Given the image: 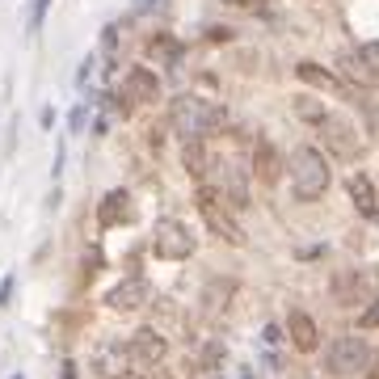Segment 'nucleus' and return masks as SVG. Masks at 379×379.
<instances>
[{"label":"nucleus","instance_id":"nucleus-1","mask_svg":"<svg viewBox=\"0 0 379 379\" xmlns=\"http://www.w3.org/2000/svg\"><path fill=\"white\" fill-rule=\"evenodd\" d=\"M224 118H228L224 105H220V101H206V97H198V93H182V97H173V105H169V123H173V131L186 135V139H202L206 131L224 127Z\"/></svg>","mask_w":379,"mask_h":379},{"label":"nucleus","instance_id":"nucleus-2","mask_svg":"<svg viewBox=\"0 0 379 379\" xmlns=\"http://www.w3.org/2000/svg\"><path fill=\"white\" fill-rule=\"evenodd\" d=\"M287 169H291V190H295L299 202L320 198L324 190H329V182H333V169H329V160H324V152L320 148H308V143H299L291 152Z\"/></svg>","mask_w":379,"mask_h":379},{"label":"nucleus","instance_id":"nucleus-3","mask_svg":"<svg viewBox=\"0 0 379 379\" xmlns=\"http://www.w3.org/2000/svg\"><path fill=\"white\" fill-rule=\"evenodd\" d=\"M324 367H329L337 379H354V375H362V371L371 367V346H367V337L346 333V337L329 342V350H324Z\"/></svg>","mask_w":379,"mask_h":379},{"label":"nucleus","instance_id":"nucleus-4","mask_svg":"<svg viewBox=\"0 0 379 379\" xmlns=\"http://www.w3.org/2000/svg\"><path fill=\"white\" fill-rule=\"evenodd\" d=\"M198 215L206 220V228L228 240V245H245V228L232 220V211L224 206V194L220 190H211V186H198Z\"/></svg>","mask_w":379,"mask_h":379},{"label":"nucleus","instance_id":"nucleus-5","mask_svg":"<svg viewBox=\"0 0 379 379\" xmlns=\"http://www.w3.org/2000/svg\"><path fill=\"white\" fill-rule=\"evenodd\" d=\"M89 367L97 371V375H105V379H123V375H143L148 367L131 354V346H123V342H101L93 354H89Z\"/></svg>","mask_w":379,"mask_h":379},{"label":"nucleus","instance_id":"nucleus-6","mask_svg":"<svg viewBox=\"0 0 379 379\" xmlns=\"http://www.w3.org/2000/svg\"><path fill=\"white\" fill-rule=\"evenodd\" d=\"M333 295L342 308L379 303V270H346V274L333 279Z\"/></svg>","mask_w":379,"mask_h":379},{"label":"nucleus","instance_id":"nucleus-7","mask_svg":"<svg viewBox=\"0 0 379 379\" xmlns=\"http://www.w3.org/2000/svg\"><path fill=\"white\" fill-rule=\"evenodd\" d=\"M152 253L165 257V261H182L194 253V236L182 220H173V215H165V220H156L152 228Z\"/></svg>","mask_w":379,"mask_h":379},{"label":"nucleus","instance_id":"nucleus-8","mask_svg":"<svg viewBox=\"0 0 379 379\" xmlns=\"http://www.w3.org/2000/svg\"><path fill=\"white\" fill-rule=\"evenodd\" d=\"M316 127H320V139H324V148H329L333 156H342V160H354V156L362 152L358 127H354L346 114H333V110H329V114H324Z\"/></svg>","mask_w":379,"mask_h":379},{"label":"nucleus","instance_id":"nucleus-9","mask_svg":"<svg viewBox=\"0 0 379 379\" xmlns=\"http://www.w3.org/2000/svg\"><path fill=\"white\" fill-rule=\"evenodd\" d=\"M123 97L131 105H148V101H160V76L152 68H131L123 76Z\"/></svg>","mask_w":379,"mask_h":379},{"label":"nucleus","instance_id":"nucleus-10","mask_svg":"<svg viewBox=\"0 0 379 379\" xmlns=\"http://www.w3.org/2000/svg\"><path fill=\"white\" fill-rule=\"evenodd\" d=\"M135 220V206H131V194L127 190H110L97 206V224L101 228H118V224H131Z\"/></svg>","mask_w":379,"mask_h":379},{"label":"nucleus","instance_id":"nucleus-11","mask_svg":"<svg viewBox=\"0 0 379 379\" xmlns=\"http://www.w3.org/2000/svg\"><path fill=\"white\" fill-rule=\"evenodd\" d=\"M148 299H152L148 279H127V283H118L110 295H105V303H110L114 312H135V308H143Z\"/></svg>","mask_w":379,"mask_h":379},{"label":"nucleus","instance_id":"nucleus-12","mask_svg":"<svg viewBox=\"0 0 379 379\" xmlns=\"http://www.w3.org/2000/svg\"><path fill=\"white\" fill-rule=\"evenodd\" d=\"M283 169H287V160L274 152V143H270V139H257V148H253V173L261 177V186H279Z\"/></svg>","mask_w":379,"mask_h":379},{"label":"nucleus","instance_id":"nucleus-13","mask_svg":"<svg viewBox=\"0 0 379 379\" xmlns=\"http://www.w3.org/2000/svg\"><path fill=\"white\" fill-rule=\"evenodd\" d=\"M287 333H291V346H295L299 354H312V350L320 346V329H316V320H312L308 312H291V316H287Z\"/></svg>","mask_w":379,"mask_h":379},{"label":"nucleus","instance_id":"nucleus-14","mask_svg":"<svg viewBox=\"0 0 379 379\" xmlns=\"http://www.w3.org/2000/svg\"><path fill=\"white\" fill-rule=\"evenodd\" d=\"M127 346H131V354H135V358H139L143 367H156L160 358L169 354V342L160 337L156 329H139V333H135V337H131Z\"/></svg>","mask_w":379,"mask_h":379},{"label":"nucleus","instance_id":"nucleus-15","mask_svg":"<svg viewBox=\"0 0 379 379\" xmlns=\"http://www.w3.org/2000/svg\"><path fill=\"white\" fill-rule=\"evenodd\" d=\"M224 169V177H220V194H224V202H232V206H245L249 202V190H245V169L240 165H220Z\"/></svg>","mask_w":379,"mask_h":379},{"label":"nucleus","instance_id":"nucleus-16","mask_svg":"<svg viewBox=\"0 0 379 379\" xmlns=\"http://www.w3.org/2000/svg\"><path fill=\"white\" fill-rule=\"evenodd\" d=\"M295 76H299L303 85H316V89H324V93H342V80H337L329 68H320V64H308V60H303V64L295 68Z\"/></svg>","mask_w":379,"mask_h":379},{"label":"nucleus","instance_id":"nucleus-17","mask_svg":"<svg viewBox=\"0 0 379 379\" xmlns=\"http://www.w3.org/2000/svg\"><path fill=\"white\" fill-rule=\"evenodd\" d=\"M350 198H354V206L367 215V220H375V215H379V211H375V186H371L367 173H354V177H350Z\"/></svg>","mask_w":379,"mask_h":379},{"label":"nucleus","instance_id":"nucleus-18","mask_svg":"<svg viewBox=\"0 0 379 379\" xmlns=\"http://www.w3.org/2000/svg\"><path fill=\"white\" fill-rule=\"evenodd\" d=\"M182 160H186V169H190L194 177H206V173L215 169V160H211V152H206V143H202V139H186Z\"/></svg>","mask_w":379,"mask_h":379},{"label":"nucleus","instance_id":"nucleus-19","mask_svg":"<svg viewBox=\"0 0 379 379\" xmlns=\"http://www.w3.org/2000/svg\"><path fill=\"white\" fill-rule=\"evenodd\" d=\"M148 55L165 60V64H177V60H182V42H177V38H169V34H156V38L148 42Z\"/></svg>","mask_w":379,"mask_h":379},{"label":"nucleus","instance_id":"nucleus-20","mask_svg":"<svg viewBox=\"0 0 379 379\" xmlns=\"http://www.w3.org/2000/svg\"><path fill=\"white\" fill-rule=\"evenodd\" d=\"M295 114H299V118H308V123H320L329 110H324V101H316V97L299 93V97H295Z\"/></svg>","mask_w":379,"mask_h":379},{"label":"nucleus","instance_id":"nucleus-21","mask_svg":"<svg viewBox=\"0 0 379 379\" xmlns=\"http://www.w3.org/2000/svg\"><path fill=\"white\" fill-rule=\"evenodd\" d=\"M358 64L367 68L371 80H379V42H362L358 46Z\"/></svg>","mask_w":379,"mask_h":379},{"label":"nucleus","instance_id":"nucleus-22","mask_svg":"<svg viewBox=\"0 0 379 379\" xmlns=\"http://www.w3.org/2000/svg\"><path fill=\"white\" fill-rule=\"evenodd\" d=\"M46 9H51V0H34V9H30V34H38V30H42Z\"/></svg>","mask_w":379,"mask_h":379},{"label":"nucleus","instance_id":"nucleus-23","mask_svg":"<svg viewBox=\"0 0 379 379\" xmlns=\"http://www.w3.org/2000/svg\"><path fill=\"white\" fill-rule=\"evenodd\" d=\"M85 123H89V101H80L76 110H72V118H68V127H72V135H80L85 131Z\"/></svg>","mask_w":379,"mask_h":379},{"label":"nucleus","instance_id":"nucleus-24","mask_svg":"<svg viewBox=\"0 0 379 379\" xmlns=\"http://www.w3.org/2000/svg\"><path fill=\"white\" fill-rule=\"evenodd\" d=\"M13 283H17L13 274H9L5 283H0V308H9V299H13Z\"/></svg>","mask_w":379,"mask_h":379},{"label":"nucleus","instance_id":"nucleus-25","mask_svg":"<svg viewBox=\"0 0 379 379\" xmlns=\"http://www.w3.org/2000/svg\"><path fill=\"white\" fill-rule=\"evenodd\" d=\"M358 324H362V329H375V324H379V303H375V308H367Z\"/></svg>","mask_w":379,"mask_h":379},{"label":"nucleus","instance_id":"nucleus-26","mask_svg":"<svg viewBox=\"0 0 379 379\" xmlns=\"http://www.w3.org/2000/svg\"><path fill=\"white\" fill-rule=\"evenodd\" d=\"M93 68H97V60H93V55H85V60H80V76H76V80L85 85V80L93 76Z\"/></svg>","mask_w":379,"mask_h":379},{"label":"nucleus","instance_id":"nucleus-27","mask_svg":"<svg viewBox=\"0 0 379 379\" xmlns=\"http://www.w3.org/2000/svg\"><path fill=\"white\" fill-rule=\"evenodd\" d=\"M224 5H232V9H261L265 0H224Z\"/></svg>","mask_w":379,"mask_h":379},{"label":"nucleus","instance_id":"nucleus-28","mask_svg":"<svg viewBox=\"0 0 379 379\" xmlns=\"http://www.w3.org/2000/svg\"><path fill=\"white\" fill-rule=\"evenodd\" d=\"M206 34H211V38H215V42H228V38H232V30H228V26H224V30H220V26H211V30H206Z\"/></svg>","mask_w":379,"mask_h":379},{"label":"nucleus","instance_id":"nucleus-29","mask_svg":"<svg viewBox=\"0 0 379 379\" xmlns=\"http://www.w3.org/2000/svg\"><path fill=\"white\" fill-rule=\"evenodd\" d=\"M101 34H105V38H101V42H105V46H114V42H118V26H105V30H101Z\"/></svg>","mask_w":379,"mask_h":379},{"label":"nucleus","instance_id":"nucleus-30","mask_svg":"<svg viewBox=\"0 0 379 379\" xmlns=\"http://www.w3.org/2000/svg\"><path fill=\"white\" fill-rule=\"evenodd\" d=\"M265 342H270V346H279V342H283V333H279V324H270V329H265Z\"/></svg>","mask_w":379,"mask_h":379},{"label":"nucleus","instance_id":"nucleus-31","mask_svg":"<svg viewBox=\"0 0 379 379\" xmlns=\"http://www.w3.org/2000/svg\"><path fill=\"white\" fill-rule=\"evenodd\" d=\"M371 367H375V371H371V379H379V354H371Z\"/></svg>","mask_w":379,"mask_h":379},{"label":"nucleus","instance_id":"nucleus-32","mask_svg":"<svg viewBox=\"0 0 379 379\" xmlns=\"http://www.w3.org/2000/svg\"><path fill=\"white\" fill-rule=\"evenodd\" d=\"M13 379H21V375H13Z\"/></svg>","mask_w":379,"mask_h":379}]
</instances>
